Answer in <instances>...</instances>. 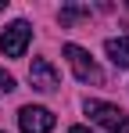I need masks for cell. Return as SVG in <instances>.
I'll use <instances>...</instances> for the list:
<instances>
[{"instance_id": "8", "label": "cell", "mask_w": 129, "mask_h": 133, "mask_svg": "<svg viewBox=\"0 0 129 133\" xmlns=\"http://www.w3.org/2000/svg\"><path fill=\"white\" fill-rule=\"evenodd\" d=\"M11 90H15V76L0 68V97H4V94H11Z\"/></svg>"}, {"instance_id": "3", "label": "cell", "mask_w": 129, "mask_h": 133, "mask_svg": "<svg viewBox=\"0 0 129 133\" xmlns=\"http://www.w3.org/2000/svg\"><path fill=\"white\" fill-rule=\"evenodd\" d=\"M29 40H32V25L18 18V22H11L4 32H0V50H4V58H22L25 50H29Z\"/></svg>"}, {"instance_id": "6", "label": "cell", "mask_w": 129, "mask_h": 133, "mask_svg": "<svg viewBox=\"0 0 129 133\" xmlns=\"http://www.w3.org/2000/svg\"><path fill=\"white\" fill-rule=\"evenodd\" d=\"M104 50H108L115 68H129V36H111L104 43Z\"/></svg>"}, {"instance_id": "10", "label": "cell", "mask_w": 129, "mask_h": 133, "mask_svg": "<svg viewBox=\"0 0 129 133\" xmlns=\"http://www.w3.org/2000/svg\"><path fill=\"white\" fill-rule=\"evenodd\" d=\"M4 7H7V0H0V15H4Z\"/></svg>"}, {"instance_id": "5", "label": "cell", "mask_w": 129, "mask_h": 133, "mask_svg": "<svg viewBox=\"0 0 129 133\" xmlns=\"http://www.w3.org/2000/svg\"><path fill=\"white\" fill-rule=\"evenodd\" d=\"M29 83L40 90V94H54V90L61 87V72L50 65L47 58H32V65H29Z\"/></svg>"}, {"instance_id": "7", "label": "cell", "mask_w": 129, "mask_h": 133, "mask_svg": "<svg viewBox=\"0 0 129 133\" xmlns=\"http://www.w3.org/2000/svg\"><path fill=\"white\" fill-rule=\"evenodd\" d=\"M86 15H90L86 4H68V7H61V25H72L75 18H86Z\"/></svg>"}, {"instance_id": "2", "label": "cell", "mask_w": 129, "mask_h": 133, "mask_svg": "<svg viewBox=\"0 0 129 133\" xmlns=\"http://www.w3.org/2000/svg\"><path fill=\"white\" fill-rule=\"evenodd\" d=\"M64 58H68V65H72V72H75V79L79 83H104V72H101V65L90 58V50L79 43H64Z\"/></svg>"}, {"instance_id": "1", "label": "cell", "mask_w": 129, "mask_h": 133, "mask_svg": "<svg viewBox=\"0 0 129 133\" xmlns=\"http://www.w3.org/2000/svg\"><path fill=\"white\" fill-rule=\"evenodd\" d=\"M86 115H90V122H97L101 130L108 133H129V115L118 104H108V101H86L83 104Z\"/></svg>"}, {"instance_id": "4", "label": "cell", "mask_w": 129, "mask_h": 133, "mask_svg": "<svg viewBox=\"0 0 129 133\" xmlns=\"http://www.w3.org/2000/svg\"><path fill=\"white\" fill-rule=\"evenodd\" d=\"M18 126L22 133H50L54 130V111L43 104H25L18 111Z\"/></svg>"}, {"instance_id": "9", "label": "cell", "mask_w": 129, "mask_h": 133, "mask_svg": "<svg viewBox=\"0 0 129 133\" xmlns=\"http://www.w3.org/2000/svg\"><path fill=\"white\" fill-rule=\"evenodd\" d=\"M68 133H90V130H86V126H72Z\"/></svg>"}]
</instances>
